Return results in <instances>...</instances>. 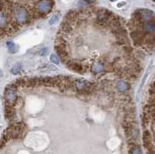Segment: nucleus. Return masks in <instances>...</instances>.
Wrapping results in <instances>:
<instances>
[{
	"mask_svg": "<svg viewBox=\"0 0 155 154\" xmlns=\"http://www.w3.org/2000/svg\"><path fill=\"white\" fill-rule=\"evenodd\" d=\"M4 98L6 101V105L13 106L16 104L18 95H17V88L12 85L8 86L4 91Z\"/></svg>",
	"mask_w": 155,
	"mask_h": 154,
	"instance_id": "1",
	"label": "nucleus"
},
{
	"mask_svg": "<svg viewBox=\"0 0 155 154\" xmlns=\"http://www.w3.org/2000/svg\"><path fill=\"white\" fill-rule=\"evenodd\" d=\"M65 65L71 70L76 72V73H79V74H84L85 72V68L84 67V65L81 63H79V62H75V61H73L70 59H67L64 62Z\"/></svg>",
	"mask_w": 155,
	"mask_h": 154,
	"instance_id": "2",
	"label": "nucleus"
},
{
	"mask_svg": "<svg viewBox=\"0 0 155 154\" xmlns=\"http://www.w3.org/2000/svg\"><path fill=\"white\" fill-rule=\"evenodd\" d=\"M5 116L9 122H13L16 119V113L13 106L6 105L5 107Z\"/></svg>",
	"mask_w": 155,
	"mask_h": 154,
	"instance_id": "3",
	"label": "nucleus"
},
{
	"mask_svg": "<svg viewBox=\"0 0 155 154\" xmlns=\"http://www.w3.org/2000/svg\"><path fill=\"white\" fill-rule=\"evenodd\" d=\"M143 146L146 149H147L149 151L153 150V145H152V142H151V136H150V132L147 130L143 132Z\"/></svg>",
	"mask_w": 155,
	"mask_h": 154,
	"instance_id": "4",
	"label": "nucleus"
},
{
	"mask_svg": "<svg viewBox=\"0 0 155 154\" xmlns=\"http://www.w3.org/2000/svg\"><path fill=\"white\" fill-rule=\"evenodd\" d=\"M104 70H105V66H104V64L102 62L93 63L91 66V70L95 74L103 72Z\"/></svg>",
	"mask_w": 155,
	"mask_h": 154,
	"instance_id": "5",
	"label": "nucleus"
},
{
	"mask_svg": "<svg viewBox=\"0 0 155 154\" xmlns=\"http://www.w3.org/2000/svg\"><path fill=\"white\" fill-rule=\"evenodd\" d=\"M115 88L118 91L123 93V92H125L127 91V90L130 89V85L126 82V81H119L116 82V85H115Z\"/></svg>",
	"mask_w": 155,
	"mask_h": 154,
	"instance_id": "6",
	"label": "nucleus"
},
{
	"mask_svg": "<svg viewBox=\"0 0 155 154\" xmlns=\"http://www.w3.org/2000/svg\"><path fill=\"white\" fill-rule=\"evenodd\" d=\"M57 70H58V68L53 64H45L44 66H43L40 68V71L42 73L54 72V71H57Z\"/></svg>",
	"mask_w": 155,
	"mask_h": 154,
	"instance_id": "7",
	"label": "nucleus"
},
{
	"mask_svg": "<svg viewBox=\"0 0 155 154\" xmlns=\"http://www.w3.org/2000/svg\"><path fill=\"white\" fill-rule=\"evenodd\" d=\"M130 154H142L141 149L134 143L130 144Z\"/></svg>",
	"mask_w": 155,
	"mask_h": 154,
	"instance_id": "8",
	"label": "nucleus"
},
{
	"mask_svg": "<svg viewBox=\"0 0 155 154\" xmlns=\"http://www.w3.org/2000/svg\"><path fill=\"white\" fill-rule=\"evenodd\" d=\"M61 14L60 12H56V13L52 16V17L50 19V20H49V24H50V25H55V24H57V23L59 22L60 19H61Z\"/></svg>",
	"mask_w": 155,
	"mask_h": 154,
	"instance_id": "9",
	"label": "nucleus"
},
{
	"mask_svg": "<svg viewBox=\"0 0 155 154\" xmlns=\"http://www.w3.org/2000/svg\"><path fill=\"white\" fill-rule=\"evenodd\" d=\"M6 45H7V48H8L9 51L11 54H15V53L17 51L16 45L13 41H8V42L6 43Z\"/></svg>",
	"mask_w": 155,
	"mask_h": 154,
	"instance_id": "10",
	"label": "nucleus"
},
{
	"mask_svg": "<svg viewBox=\"0 0 155 154\" xmlns=\"http://www.w3.org/2000/svg\"><path fill=\"white\" fill-rule=\"evenodd\" d=\"M21 70H22V65L20 64H17L11 69L10 71L13 74L16 75V74H18Z\"/></svg>",
	"mask_w": 155,
	"mask_h": 154,
	"instance_id": "11",
	"label": "nucleus"
},
{
	"mask_svg": "<svg viewBox=\"0 0 155 154\" xmlns=\"http://www.w3.org/2000/svg\"><path fill=\"white\" fill-rule=\"evenodd\" d=\"M50 59H51V61L52 63L55 64H58L60 63V59H59V57H58L56 54H51Z\"/></svg>",
	"mask_w": 155,
	"mask_h": 154,
	"instance_id": "12",
	"label": "nucleus"
},
{
	"mask_svg": "<svg viewBox=\"0 0 155 154\" xmlns=\"http://www.w3.org/2000/svg\"><path fill=\"white\" fill-rule=\"evenodd\" d=\"M47 52H48V49L47 48H42L40 51H39V54L41 57H44L47 54Z\"/></svg>",
	"mask_w": 155,
	"mask_h": 154,
	"instance_id": "13",
	"label": "nucleus"
},
{
	"mask_svg": "<svg viewBox=\"0 0 155 154\" xmlns=\"http://www.w3.org/2000/svg\"><path fill=\"white\" fill-rule=\"evenodd\" d=\"M151 119H153V120L155 122V111H154V112H153V113L151 115Z\"/></svg>",
	"mask_w": 155,
	"mask_h": 154,
	"instance_id": "14",
	"label": "nucleus"
},
{
	"mask_svg": "<svg viewBox=\"0 0 155 154\" xmlns=\"http://www.w3.org/2000/svg\"><path fill=\"white\" fill-rule=\"evenodd\" d=\"M84 1H85V2H87V3H92V0H84Z\"/></svg>",
	"mask_w": 155,
	"mask_h": 154,
	"instance_id": "15",
	"label": "nucleus"
},
{
	"mask_svg": "<svg viewBox=\"0 0 155 154\" xmlns=\"http://www.w3.org/2000/svg\"><path fill=\"white\" fill-rule=\"evenodd\" d=\"M111 2H115V1H116V0H110Z\"/></svg>",
	"mask_w": 155,
	"mask_h": 154,
	"instance_id": "16",
	"label": "nucleus"
},
{
	"mask_svg": "<svg viewBox=\"0 0 155 154\" xmlns=\"http://www.w3.org/2000/svg\"><path fill=\"white\" fill-rule=\"evenodd\" d=\"M153 1H155V0H153Z\"/></svg>",
	"mask_w": 155,
	"mask_h": 154,
	"instance_id": "17",
	"label": "nucleus"
}]
</instances>
